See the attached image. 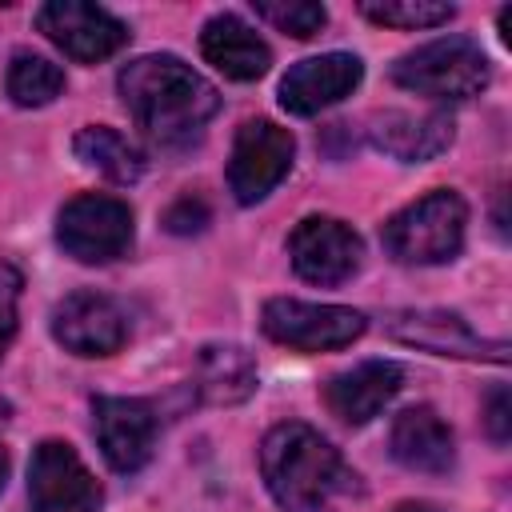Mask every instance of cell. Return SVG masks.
I'll return each mask as SVG.
<instances>
[{"instance_id":"cell-1","label":"cell","mask_w":512,"mask_h":512,"mask_svg":"<svg viewBox=\"0 0 512 512\" xmlns=\"http://www.w3.org/2000/svg\"><path fill=\"white\" fill-rule=\"evenodd\" d=\"M116 88L132 120L144 128V136H152L164 148L188 144L220 112V92L192 64L168 52H152L124 64Z\"/></svg>"},{"instance_id":"cell-2","label":"cell","mask_w":512,"mask_h":512,"mask_svg":"<svg viewBox=\"0 0 512 512\" xmlns=\"http://www.w3.org/2000/svg\"><path fill=\"white\" fill-rule=\"evenodd\" d=\"M260 476L284 512H332V504L356 492V472L344 456L308 424H276L260 444Z\"/></svg>"},{"instance_id":"cell-3","label":"cell","mask_w":512,"mask_h":512,"mask_svg":"<svg viewBox=\"0 0 512 512\" xmlns=\"http://www.w3.org/2000/svg\"><path fill=\"white\" fill-rule=\"evenodd\" d=\"M492 80V64L472 36H440L392 64V84L428 100H464L484 92Z\"/></svg>"},{"instance_id":"cell-4","label":"cell","mask_w":512,"mask_h":512,"mask_svg":"<svg viewBox=\"0 0 512 512\" xmlns=\"http://www.w3.org/2000/svg\"><path fill=\"white\" fill-rule=\"evenodd\" d=\"M464 224H468L464 200L448 188H436L416 204L400 208L396 216H388L380 240L388 256L400 264H448L464 244Z\"/></svg>"},{"instance_id":"cell-5","label":"cell","mask_w":512,"mask_h":512,"mask_svg":"<svg viewBox=\"0 0 512 512\" xmlns=\"http://www.w3.org/2000/svg\"><path fill=\"white\" fill-rule=\"evenodd\" d=\"M56 240L80 264H108L132 248V208L116 196L80 192L60 208Z\"/></svg>"},{"instance_id":"cell-6","label":"cell","mask_w":512,"mask_h":512,"mask_svg":"<svg viewBox=\"0 0 512 512\" xmlns=\"http://www.w3.org/2000/svg\"><path fill=\"white\" fill-rule=\"evenodd\" d=\"M260 328L268 340L288 344L296 352H336L364 336L368 320L344 304H308L292 296H276L260 312Z\"/></svg>"},{"instance_id":"cell-7","label":"cell","mask_w":512,"mask_h":512,"mask_svg":"<svg viewBox=\"0 0 512 512\" xmlns=\"http://www.w3.org/2000/svg\"><path fill=\"white\" fill-rule=\"evenodd\" d=\"M296 140L288 128L272 120H248L240 124L232 140V160H228V188L236 204H256L264 200L292 168Z\"/></svg>"},{"instance_id":"cell-8","label":"cell","mask_w":512,"mask_h":512,"mask_svg":"<svg viewBox=\"0 0 512 512\" xmlns=\"http://www.w3.org/2000/svg\"><path fill=\"white\" fill-rule=\"evenodd\" d=\"M36 28L76 64H96L108 60L112 52H120L128 44V28L124 20H116L108 8L100 4H84V0H48L36 12Z\"/></svg>"},{"instance_id":"cell-9","label":"cell","mask_w":512,"mask_h":512,"mask_svg":"<svg viewBox=\"0 0 512 512\" xmlns=\"http://www.w3.org/2000/svg\"><path fill=\"white\" fill-rule=\"evenodd\" d=\"M28 504L32 512H100V484L72 444L44 440L28 464Z\"/></svg>"},{"instance_id":"cell-10","label":"cell","mask_w":512,"mask_h":512,"mask_svg":"<svg viewBox=\"0 0 512 512\" xmlns=\"http://www.w3.org/2000/svg\"><path fill=\"white\" fill-rule=\"evenodd\" d=\"M288 256H292V268L300 280L332 288V284H344L348 276H356L364 244L336 216H304L288 236Z\"/></svg>"},{"instance_id":"cell-11","label":"cell","mask_w":512,"mask_h":512,"mask_svg":"<svg viewBox=\"0 0 512 512\" xmlns=\"http://www.w3.org/2000/svg\"><path fill=\"white\" fill-rule=\"evenodd\" d=\"M52 336L76 356H112L128 340V316L112 296L80 288L52 308Z\"/></svg>"},{"instance_id":"cell-12","label":"cell","mask_w":512,"mask_h":512,"mask_svg":"<svg viewBox=\"0 0 512 512\" xmlns=\"http://www.w3.org/2000/svg\"><path fill=\"white\" fill-rule=\"evenodd\" d=\"M96 440L116 472H140L156 448V412L140 396H96Z\"/></svg>"},{"instance_id":"cell-13","label":"cell","mask_w":512,"mask_h":512,"mask_svg":"<svg viewBox=\"0 0 512 512\" xmlns=\"http://www.w3.org/2000/svg\"><path fill=\"white\" fill-rule=\"evenodd\" d=\"M388 336L436 356H464V360H492V364H508V344L504 340H480L456 312H436V308H420V312H392L388 316Z\"/></svg>"},{"instance_id":"cell-14","label":"cell","mask_w":512,"mask_h":512,"mask_svg":"<svg viewBox=\"0 0 512 512\" xmlns=\"http://www.w3.org/2000/svg\"><path fill=\"white\" fill-rule=\"evenodd\" d=\"M364 80V64L352 52H324L292 64L280 80V108L292 116H312L356 92Z\"/></svg>"},{"instance_id":"cell-15","label":"cell","mask_w":512,"mask_h":512,"mask_svg":"<svg viewBox=\"0 0 512 512\" xmlns=\"http://www.w3.org/2000/svg\"><path fill=\"white\" fill-rule=\"evenodd\" d=\"M400 384H404V368L396 360H364L348 372H336L324 384V404L336 420L360 428L372 416H380L384 404H392Z\"/></svg>"},{"instance_id":"cell-16","label":"cell","mask_w":512,"mask_h":512,"mask_svg":"<svg viewBox=\"0 0 512 512\" xmlns=\"http://www.w3.org/2000/svg\"><path fill=\"white\" fill-rule=\"evenodd\" d=\"M388 448H392V456H396L404 468L428 472V476H444V472L456 464L452 428H448L428 404L404 408V412L392 420Z\"/></svg>"},{"instance_id":"cell-17","label":"cell","mask_w":512,"mask_h":512,"mask_svg":"<svg viewBox=\"0 0 512 512\" xmlns=\"http://www.w3.org/2000/svg\"><path fill=\"white\" fill-rule=\"evenodd\" d=\"M200 52L228 80H256L272 64L268 44L232 12H220L200 28Z\"/></svg>"},{"instance_id":"cell-18","label":"cell","mask_w":512,"mask_h":512,"mask_svg":"<svg viewBox=\"0 0 512 512\" xmlns=\"http://www.w3.org/2000/svg\"><path fill=\"white\" fill-rule=\"evenodd\" d=\"M372 124H376V128H368L372 144L384 148L388 156L404 160V164L428 160V156H436V152H444L452 144V116H444V112H424V116L384 112Z\"/></svg>"},{"instance_id":"cell-19","label":"cell","mask_w":512,"mask_h":512,"mask_svg":"<svg viewBox=\"0 0 512 512\" xmlns=\"http://www.w3.org/2000/svg\"><path fill=\"white\" fill-rule=\"evenodd\" d=\"M196 380L208 404H240L256 392V360L240 344H204L196 360Z\"/></svg>"},{"instance_id":"cell-20","label":"cell","mask_w":512,"mask_h":512,"mask_svg":"<svg viewBox=\"0 0 512 512\" xmlns=\"http://www.w3.org/2000/svg\"><path fill=\"white\" fill-rule=\"evenodd\" d=\"M72 152L80 164L96 168L100 176H108L112 184H132L144 172V156L136 152V144H128V136H120L108 124H88L76 132Z\"/></svg>"},{"instance_id":"cell-21","label":"cell","mask_w":512,"mask_h":512,"mask_svg":"<svg viewBox=\"0 0 512 512\" xmlns=\"http://www.w3.org/2000/svg\"><path fill=\"white\" fill-rule=\"evenodd\" d=\"M12 104L20 108H40V104H52L60 92H64V72L60 64L36 56V52H16L12 64H8V80H4Z\"/></svg>"},{"instance_id":"cell-22","label":"cell","mask_w":512,"mask_h":512,"mask_svg":"<svg viewBox=\"0 0 512 512\" xmlns=\"http://www.w3.org/2000/svg\"><path fill=\"white\" fill-rule=\"evenodd\" d=\"M360 12L372 24H388V28H436L448 24L456 16L452 4H428V0H384V4H360Z\"/></svg>"},{"instance_id":"cell-23","label":"cell","mask_w":512,"mask_h":512,"mask_svg":"<svg viewBox=\"0 0 512 512\" xmlns=\"http://www.w3.org/2000/svg\"><path fill=\"white\" fill-rule=\"evenodd\" d=\"M252 12H256L260 20H268L276 32L296 36V40L316 36V32L324 28V20H328L324 4H312V0H256Z\"/></svg>"},{"instance_id":"cell-24","label":"cell","mask_w":512,"mask_h":512,"mask_svg":"<svg viewBox=\"0 0 512 512\" xmlns=\"http://www.w3.org/2000/svg\"><path fill=\"white\" fill-rule=\"evenodd\" d=\"M20 292H24V276L16 264L0 260V356L8 352L12 336H16V308H20Z\"/></svg>"},{"instance_id":"cell-25","label":"cell","mask_w":512,"mask_h":512,"mask_svg":"<svg viewBox=\"0 0 512 512\" xmlns=\"http://www.w3.org/2000/svg\"><path fill=\"white\" fill-rule=\"evenodd\" d=\"M204 224H208V208H204V200H192V196L176 200V204L168 208V216H164V228H168V232H176V236L200 232Z\"/></svg>"},{"instance_id":"cell-26","label":"cell","mask_w":512,"mask_h":512,"mask_svg":"<svg viewBox=\"0 0 512 512\" xmlns=\"http://www.w3.org/2000/svg\"><path fill=\"white\" fill-rule=\"evenodd\" d=\"M484 424H488V436L496 444L508 440L512 432V400H508V388H492L488 400H484Z\"/></svg>"},{"instance_id":"cell-27","label":"cell","mask_w":512,"mask_h":512,"mask_svg":"<svg viewBox=\"0 0 512 512\" xmlns=\"http://www.w3.org/2000/svg\"><path fill=\"white\" fill-rule=\"evenodd\" d=\"M392 512H440V508L428 504V500H404V504H396Z\"/></svg>"},{"instance_id":"cell-28","label":"cell","mask_w":512,"mask_h":512,"mask_svg":"<svg viewBox=\"0 0 512 512\" xmlns=\"http://www.w3.org/2000/svg\"><path fill=\"white\" fill-rule=\"evenodd\" d=\"M4 476H8V452H4V444H0V488H4Z\"/></svg>"}]
</instances>
